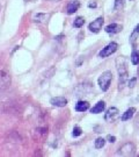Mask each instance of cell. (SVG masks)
<instances>
[{
	"mask_svg": "<svg viewBox=\"0 0 139 157\" xmlns=\"http://www.w3.org/2000/svg\"><path fill=\"white\" fill-rule=\"evenodd\" d=\"M116 67L118 75H119V90L123 87V85L125 84L126 79H128V64L124 57H118L116 59Z\"/></svg>",
	"mask_w": 139,
	"mask_h": 157,
	"instance_id": "obj_1",
	"label": "cell"
},
{
	"mask_svg": "<svg viewBox=\"0 0 139 157\" xmlns=\"http://www.w3.org/2000/svg\"><path fill=\"white\" fill-rule=\"evenodd\" d=\"M112 80V73L111 71H106L101 75L99 77V85H100V89L102 91H107L110 86V83Z\"/></svg>",
	"mask_w": 139,
	"mask_h": 157,
	"instance_id": "obj_2",
	"label": "cell"
},
{
	"mask_svg": "<svg viewBox=\"0 0 139 157\" xmlns=\"http://www.w3.org/2000/svg\"><path fill=\"white\" fill-rule=\"evenodd\" d=\"M117 49H118V44H117L116 42H110L109 44L107 45V47H104V48L99 52V56H100L101 58H106V57L110 56L111 54H114Z\"/></svg>",
	"mask_w": 139,
	"mask_h": 157,
	"instance_id": "obj_3",
	"label": "cell"
},
{
	"mask_svg": "<svg viewBox=\"0 0 139 157\" xmlns=\"http://www.w3.org/2000/svg\"><path fill=\"white\" fill-rule=\"evenodd\" d=\"M11 75L6 70H1L0 71V90H6L11 85Z\"/></svg>",
	"mask_w": 139,
	"mask_h": 157,
	"instance_id": "obj_4",
	"label": "cell"
},
{
	"mask_svg": "<svg viewBox=\"0 0 139 157\" xmlns=\"http://www.w3.org/2000/svg\"><path fill=\"white\" fill-rule=\"evenodd\" d=\"M118 118H119V111L117 109L116 107H110L107 111L106 115H104V119H106V121H108V122H114Z\"/></svg>",
	"mask_w": 139,
	"mask_h": 157,
	"instance_id": "obj_5",
	"label": "cell"
},
{
	"mask_svg": "<svg viewBox=\"0 0 139 157\" xmlns=\"http://www.w3.org/2000/svg\"><path fill=\"white\" fill-rule=\"evenodd\" d=\"M134 150H136V148L132 143H125L124 146L119 148L118 155H121V156H132L134 154Z\"/></svg>",
	"mask_w": 139,
	"mask_h": 157,
	"instance_id": "obj_6",
	"label": "cell"
},
{
	"mask_svg": "<svg viewBox=\"0 0 139 157\" xmlns=\"http://www.w3.org/2000/svg\"><path fill=\"white\" fill-rule=\"evenodd\" d=\"M103 22H104V19L102 17H97L96 20H94L93 22L89 23L88 29L92 32V33H99L101 29H102V26H103Z\"/></svg>",
	"mask_w": 139,
	"mask_h": 157,
	"instance_id": "obj_7",
	"label": "cell"
},
{
	"mask_svg": "<svg viewBox=\"0 0 139 157\" xmlns=\"http://www.w3.org/2000/svg\"><path fill=\"white\" fill-rule=\"evenodd\" d=\"M50 104L57 107H64L67 105V100H66V98H64V97H56V98H52V99H51Z\"/></svg>",
	"mask_w": 139,
	"mask_h": 157,
	"instance_id": "obj_8",
	"label": "cell"
},
{
	"mask_svg": "<svg viewBox=\"0 0 139 157\" xmlns=\"http://www.w3.org/2000/svg\"><path fill=\"white\" fill-rule=\"evenodd\" d=\"M122 30V26L121 25H118V23H111L109 26H107L106 27V32L109 34H116V33H119Z\"/></svg>",
	"mask_w": 139,
	"mask_h": 157,
	"instance_id": "obj_9",
	"label": "cell"
},
{
	"mask_svg": "<svg viewBox=\"0 0 139 157\" xmlns=\"http://www.w3.org/2000/svg\"><path fill=\"white\" fill-rule=\"evenodd\" d=\"M104 108H106V102H104V101H99V102L90 109V113H93V114H99V113L103 112Z\"/></svg>",
	"mask_w": 139,
	"mask_h": 157,
	"instance_id": "obj_10",
	"label": "cell"
},
{
	"mask_svg": "<svg viewBox=\"0 0 139 157\" xmlns=\"http://www.w3.org/2000/svg\"><path fill=\"white\" fill-rule=\"evenodd\" d=\"M89 108V102L88 101L80 100L75 104V111L77 112H85Z\"/></svg>",
	"mask_w": 139,
	"mask_h": 157,
	"instance_id": "obj_11",
	"label": "cell"
},
{
	"mask_svg": "<svg viewBox=\"0 0 139 157\" xmlns=\"http://www.w3.org/2000/svg\"><path fill=\"white\" fill-rule=\"evenodd\" d=\"M50 17V14H44V13H38L34 17V21L38 23H45L48 21V19Z\"/></svg>",
	"mask_w": 139,
	"mask_h": 157,
	"instance_id": "obj_12",
	"label": "cell"
},
{
	"mask_svg": "<svg viewBox=\"0 0 139 157\" xmlns=\"http://www.w3.org/2000/svg\"><path fill=\"white\" fill-rule=\"evenodd\" d=\"M134 113H136V108H134V107H131V108H129L128 111H126V112H125L122 115L121 120H122V121H128V120H130V119L134 117Z\"/></svg>",
	"mask_w": 139,
	"mask_h": 157,
	"instance_id": "obj_13",
	"label": "cell"
},
{
	"mask_svg": "<svg viewBox=\"0 0 139 157\" xmlns=\"http://www.w3.org/2000/svg\"><path fill=\"white\" fill-rule=\"evenodd\" d=\"M79 6H80V4H79L78 1H72V2H70L68 6H67V13H68V14L75 13V12L78 11Z\"/></svg>",
	"mask_w": 139,
	"mask_h": 157,
	"instance_id": "obj_14",
	"label": "cell"
},
{
	"mask_svg": "<svg viewBox=\"0 0 139 157\" xmlns=\"http://www.w3.org/2000/svg\"><path fill=\"white\" fill-rule=\"evenodd\" d=\"M131 62L134 65H137L139 64V51L138 50H134L132 54H131Z\"/></svg>",
	"mask_w": 139,
	"mask_h": 157,
	"instance_id": "obj_15",
	"label": "cell"
},
{
	"mask_svg": "<svg viewBox=\"0 0 139 157\" xmlns=\"http://www.w3.org/2000/svg\"><path fill=\"white\" fill-rule=\"evenodd\" d=\"M104 144H106V140H104L103 137H99V139H96V141H95V148H96V149L103 148Z\"/></svg>",
	"mask_w": 139,
	"mask_h": 157,
	"instance_id": "obj_16",
	"label": "cell"
},
{
	"mask_svg": "<svg viewBox=\"0 0 139 157\" xmlns=\"http://www.w3.org/2000/svg\"><path fill=\"white\" fill-rule=\"evenodd\" d=\"M139 35V25L134 28V30L132 32L131 34V36H130V41H131V43L134 44V42H136V39H137V36Z\"/></svg>",
	"mask_w": 139,
	"mask_h": 157,
	"instance_id": "obj_17",
	"label": "cell"
},
{
	"mask_svg": "<svg viewBox=\"0 0 139 157\" xmlns=\"http://www.w3.org/2000/svg\"><path fill=\"white\" fill-rule=\"evenodd\" d=\"M83 23H85V19H83L82 17H78L75 20H74V27L75 28H80V27H82L83 26Z\"/></svg>",
	"mask_w": 139,
	"mask_h": 157,
	"instance_id": "obj_18",
	"label": "cell"
},
{
	"mask_svg": "<svg viewBox=\"0 0 139 157\" xmlns=\"http://www.w3.org/2000/svg\"><path fill=\"white\" fill-rule=\"evenodd\" d=\"M123 6H124V0H115L114 10H115V11H118V10L123 8Z\"/></svg>",
	"mask_w": 139,
	"mask_h": 157,
	"instance_id": "obj_19",
	"label": "cell"
},
{
	"mask_svg": "<svg viewBox=\"0 0 139 157\" xmlns=\"http://www.w3.org/2000/svg\"><path fill=\"white\" fill-rule=\"evenodd\" d=\"M73 136L74 137H77V136H80V135L82 134V130H81V128L80 127H78V126H75L74 128H73Z\"/></svg>",
	"mask_w": 139,
	"mask_h": 157,
	"instance_id": "obj_20",
	"label": "cell"
},
{
	"mask_svg": "<svg viewBox=\"0 0 139 157\" xmlns=\"http://www.w3.org/2000/svg\"><path fill=\"white\" fill-rule=\"evenodd\" d=\"M136 82H137V78H136V77L130 79V80H129V87H131V89H132L134 85H136Z\"/></svg>",
	"mask_w": 139,
	"mask_h": 157,
	"instance_id": "obj_21",
	"label": "cell"
},
{
	"mask_svg": "<svg viewBox=\"0 0 139 157\" xmlns=\"http://www.w3.org/2000/svg\"><path fill=\"white\" fill-rule=\"evenodd\" d=\"M107 139H108V141H109L110 143H114V142H116V137H115V136L108 135V137H107Z\"/></svg>",
	"mask_w": 139,
	"mask_h": 157,
	"instance_id": "obj_22",
	"label": "cell"
},
{
	"mask_svg": "<svg viewBox=\"0 0 139 157\" xmlns=\"http://www.w3.org/2000/svg\"><path fill=\"white\" fill-rule=\"evenodd\" d=\"M88 7L89 8H94V7H96V2H89Z\"/></svg>",
	"mask_w": 139,
	"mask_h": 157,
	"instance_id": "obj_23",
	"label": "cell"
},
{
	"mask_svg": "<svg viewBox=\"0 0 139 157\" xmlns=\"http://www.w3.org/2000/svg\"><path fill=\"white\" fill-rule=\"evenodd\" d=\"M26 1H29V2H35L36 0H26Z\"/></svg>",
	"mask_w": 139,
	"mask_h": 157,
	"instance_id": "obj_24",
	"label": "cell"
},
{
	"mask_svg": "<svg viewBox=\"0 0 139 157\" xmlns=\"http://www.w3.org/2000/svg\"><path fill=\"white\" fill-rule=\"evenodd\" d=\"M130 1H131V0H130Z\"/></svg>",
	"mask_w": 139,
	"mask_h": 157,
	"instance_id": "obj_25",
	"label": "cell"
}]
</instances>
